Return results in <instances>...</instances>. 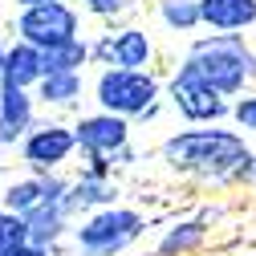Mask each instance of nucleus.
I'll use <instances>...</instances> for the list:
<instances>
[{
    "instance_id": "15",
    "label": "nucleus",
    "mask_w": 256,
    "mask_h": 256,
    "mask_svg": "<svg viewBox=\"0 0 256 256\" xmlns=\"http://www.w3.org/2000/svg\"><path fill=\"white\" fill-rule=\"evenodd\" d=\"M37 102L45 106H57V110H70L82 102V94H86V78L82 70H49L41 82H37Z\"/></svg>"
},
{
    "instance_id": "10",
    "label": "nucleus",
    "mask_w": 256,
    "mask_h": 256,
    "mask_svg": "<svg viewBox=\"0 0 256 256\" xmlns=\"http://www.w3.org/2000/svg\"><path fill=\"white\" fill-rule=\"evenodd\" d=\"M70 191V179L61 171H33L24 179H12L4 191H0V208H8L16 216H28L41 204H61Z\"/></svg>"
},
{
    "instance_id": "9",
    "label": "nucleus",
    "mask_w": 256,
    "mask_h": 256,
    "mask_svg": "<svg viewBox=\"0 0 256 256\" xmlns=\"http://www.w3.org/2000/svg\"><path fill=\"white\" fill-rule=\"evenodd\" d=\"M74 134H78V150L82 154H106L110 163L130 146V118L110 114V110H94L82 114L74 122Z\"/></svg>"
},
{
    "instance_id": "5",
    "label": "nucleus",
    "mask_w": 256,
    "mask_h": 256,
    "mask_svg": "<svg viewBox=\"0 0 256 256\" xmlns=\"http://www.w3.org/2000/svg\"><path fill=\"white\" fill-rule=\"evenodd\" d=\"M163 94H167V102L175 106V114H179V118H187L191 126L232 118V102H228V94H220L212 82H204L196 70L187 66V61H183V66L167 78Z\"/></svg>"
},
{
    "instance_id": "17",
    "label": "nucleus",
    "mask_w": 256,
    "mask_h": 256,
    "mask_svg": "<svg viewBox=\"0 0 256 256\" xmlns=\"http://www.w3.org/2000/svg\"><path fill=\"white\" fill-rule=\"evenodd\" d=\"M208 240V224L204 220H187V224H175V228L158 240L154 256H191V252H200Z\"/></svg>"
},
{
    "instance_id": "23",
    "label": "nucleus",
    "mask_w": 256,
    "mask_h": 256,
    "mask_svg": "<svg viewBox=\"0 0 256 256\" xmlns=\"http://www.w3.org/2000/svg\"><path fill=\"white\" fill-rule=\"evenodd\" d=\"M0 256H49L45 244H33V240H20V244H8Z\"/></svg>"
},
{
    "instance_id": "2",
    "label": "nucleus",
    "mask_w": 256,
    "mask_h": 256,
    "mask_svg": "<svg viewBox=\"0 0 256 256\" xmlns=\"http://www.w3.org/2000/svg\"><path fill=\"white\" fill-rule=\"evenodd\" d=\"M183 61L204 82H212L220 94H228V98H240V94L256 82V49H252V41L244 33L200 37V41H191Z\"/></svg>"
},
{
    "instance_id": "7",
    "label": "nucleus",
    "mask_w": 256,
    "mask_h": 256,
    "mask_svg": "<svg viewBox=\"0 0 256 256\" xmlns=\"http://www.w3.org/2000/svg\"><path fill=\"white\" fill-rule=\"evenodd\" d=\"M78 150V134L66 122H37L20 138V163L28 171H61Z\"/></svg>"
},
{
    "instance_id": "6",
    "label": "nucleus",
    "mask_w": 256,
    "mask_h": 256,
    "mask_svg": "<svg viewBox=\"0 0 256 256\" xmlns=\"http://www.w3.org/2000/svg\"><path fill=\"white\" fill-rule=\"evenodd\" d=\"M16 37L33 41L37 49H49V45H61L82 33V12L66 0H41V4H24L12 20Z\"/></svg>"
},
{
    "instance_id": "19",
    "label": "nucleus",
    "mask_w": 256,
    "mask_h": 256,
    "mask_svg": "<svg viewBox=\"0 0 256 256\" xmlns=\"http://www.w3.org/2000/svg\"><path fill=\"white\" fill-rule=\"evenodd\" d=\"M86 66H90V41L82 33L45 49V74L49 70H86Z\"/></svg>"
},
{
    "instance_id": "11",
    "label": "nucleus",
    "mask_w": 256,
    "mask_h": 256,
    "mask_svg": "<svg viewBox=\"0 0 256 256\" xmlns=\"http://www.w3.org/2000/svg\"><path fill=\"white\" fill-rule=\"evenodd\" d=\"M33 126H37V94L0 82V146H20V138Z\"/></svg>"
},
{
    "instance_id": "26",
    "label": "nucleus",
    "mask_w": 256,
    "mask_h": 256,
    "mask_svg": "<svg viewBox=\"0 0 256 256\" xmlns=\"http://www.w3.org/2000/svg\"><path fill=\"white\" fill-rule=\"evenodd\" d=\"M252 183H256V163H252Z\"/></svg>"
},
{
    "instance_id": "22",
    "label": "nucleus",
    "mask_w": 256,
    "mask_h": 256,
    "mask_svg": "<svg viewBox=\"0 0 256 256\" xmlns=\"http://www.w3.org/2000/svg\"><path fill=\"white\" fill-rule=\"evenodd\" d=\"M82 8L90 16H98V20H114L122 16L126 8H134V0H82Z\"/></svg>"
},
{
    "instance_id": "3",
    "label": "nucleus",
    "mask_w": 256,
    "mask_h": 256,
    "mask_svg": "<svg viewBox=\"0 0 256 256\" xmlns=\"http://www.w3.org/2000/svg\"><path fill=\"white\" fill-rule=\"evenodd\" d=\"M158 98L163 86L150 70H122V66H106L94 82V102L98 110L122 114V118H142L150 122L158 114Z\"/></svg>"
},
{
    "instance_id": "13",
    "label": "nucleus",
    "mask_w": 256,
    "mask_h": 256,
    "mask_svg": "<svg viewBox=\"0 0 256 256\" xmlns=\"http://www.w3.org/2000/svg\"><path fill=\"white\" fill-rule=\"evenodd\" d=\"M41 78H45V49H37L33 41H24V37H16L4 49V61H0V82L37 90Z\"/></svg>"
},
{
    "instance_id": "27",
    "label": "nucleus",
    "mask_w": 256,
    "mask_h": 256,
    "mask_svg": "<svg viewBox=\"0 0 256 256\" xmlns=\"http://www.w3.org/2000/svg\"><path fill=\"white\" fill-rule=\"evenodd\" d=\"M0 150H4V146H0Z\"/></svg>"
},
{
    "instance_id": "16",
    "label": "nucleus",
    "mask_w": 256,
    "mask_h": 256,
    "mask_svg": "<svg viewBox=\"0 0 256 256\" xmlns=\"http://www.w3.org/2000/svg\"><path fill=\"white\" fill-rule=\"evenodd\" d=\"M70 220H74V216L61 208V204H41V208H33V212L24 216V224H28V240L53 248L61 236H70V232H74V224H70Z\"/></svg>"
},
{
    "instance_id": "14",
    "label": "nucleus",
    "mask_w": 256,
    "mask_h": 256,
    "mask_svg": "<svg viewBox=\"0 0 256 256\" xmlns=\"http://www.w3.org/2000/svg\"><path fill=\"white\" fill-rule=\"evenodd\" d=\"M200 16L212 33H244L256 28V0H200Z\"/></svg>"
},
{
    "instance_id": "4",
    "label": "nucleus",
    "mask_w": 256,
    "mask_h": 256,
    "mask_svg": "<svg viewBox=\"0 0 256 256\" xmlns=\"http://www.w3.org/2000/svg\"><path fill=\"white\" fill-rule=\"evenodd\" d=\"M142 232H146L142 212L110 204V208L90 212L78 224V228H74V244L82 248V256H122Z\"/></svg>"
},
{
    "instance_id": "25",
    "label": "nucleus",
    "mask_w": 256,
    "mask_h": 256,
    "mask_svg": "<svg viewBox=\"0 0 256 256\" xmlns=\"http://www.w3.org/2000/svg\"><path fill=\"white\" fill-rule=\"evenodd\" d=\"M4 49H8V45H4V41H0V61H4Z\"/></svg>"
},
{
    "instance_id": "21",
    "label": "nucleus",
    "mask_w": 256,
    "mask_h": 256,
    "mask_svg": "<svg viewBox=\"0 0 256 256\" xmlns=\"http://www.w3.org/2000/svg\"><path fill=\"white\" fill-rule=\"evenodd\" d=\"M232 122L240 126V130L256 134V90H244L240 98L232 102Z\"/></svg>"
},
{
    "instance_id": "20",
    "label": "nucleus",
    "mask_w": 256,
    "mask_h": 256,
    "mask_svg": "<svg viewBox=\"0 0 256 256\" xmlns=\"http://www.w3.org/2000/svg\"><path fill=\"white\" fill-rule=\"evenodd\" d=\"M20 240H28V224H24V216H16V212H8V208H0V252H4L8 244H20Z\"/></svg>"
},
{
    "instance_id": "24",
    "label": "nucleus",
    "mask_w": 256,
    "mask_h": 256,
    "mask_svg": "<svg viewBox=\"0 0 256 256\" xmlns=\"http://www.w3.org/2000/svg\"><path fill=\"white\" fill-rule=\"evenodd\" d=\"M24 4H41V0H16V8H24Z\"/></svg>"
},
{
    "instance_id": "8",
    "label": "nucleus",
    "mask_w": 256,
    "mask_h": 256,
    "mask_svg": "<svg viewBox=\"0 0 256 256\" xmlns=\"http://www.w3.org/2000/svg\"><path fill=\"white\" fill-rule=\"evenodd\" d=\"M90 61L94 66H122V70H150L154 61V41L146 28H114V33H102L98 41H90Z\"/></svg>"
},
{
    "instance_id": "1",
    "label": "nucleus",
    "mask_w": 256,
    "mask_h": 256,
    "mask_svg": "<svg viewBox=\"0 0 256 256\" xmlns=\"http://www.w3.org/2000/svg\"><path fill=\"white\" fill-rule=\"evenodd\" d=\"M158 154L175 175L204 183H252V163H256V150L244 142V134L220 130L216 122L175 130L171 138H163Z\"/></svg>"
},
{
    "instance_id": "18",
    "label": "nucleus",
    "mask_w": 256,
    "mask_h": 256,
    "mask_svg": "<svg viewBox=\"0 0 256 256\" xmlns=\"http://www.w3.org/2000/svg\"><path fill=\"white\" fill-rule=\"evenodd\" d=\"M154 12L163 20V28H171V33H196V28H204L200 0H154Z\"/></svg>"
},
{
    "instance_id": "12",
    "label": "nucleus",
    "mask_w": 256,
    "mask_h": 256,
    "mask_svg": "<svg viewBox=\"0 0 256 256\" xmlns=\"http://www.w3.org/2000/svg\"><path fill=\"white\" fill-rule=\"evenodd\" d=\"M110 204H118L114 175H94V171H82L78 179H70V191H66V200H61V208L70 216H90V212L110 208Z\"/></svg>"
}]
</instances>
